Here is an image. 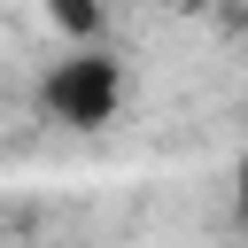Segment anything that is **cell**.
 <instances>
[{"instance_id": "obj_1", "label": "cell", "mask_w": 248, "mask_h": 248, "mask_svg": "<svg viewBox=\"0 0 248 248\" xmlns=\"http://www.w3.org/2000/svg\"><path fill=\"white\" fill-rule=\"evenodd\" d=\"M116 101H124V70H116L101 46L62 54V62L46 70V85H39V108H46L54 124H70V132L108 124V116H116Z\"/></svg>"}, {"instance_id": "obj_2", "label": "cell", "mask_w": 248, "mask_h": 248, "mask_svg": "<svg viewBox=\"0 0 248 248\" xmlns=\"http://www.w3.org/2000/svg\"><path fill=\"white\" fill-rule=\"evenodd\" d=\"M46 16L70 39H101V0H46Z\"/></svg>"}, {"instance_id": "obj_3", "label": "cell", "mask_w": 248, "mask_h": 248, "mask_svg": "<svg viewBox=\"0 0 248 248\" xmlns=\"http://www.w3.org/2000/svg\"><path fill=\"white\" fill-rule=\"evenodd\" d=\"M232 194H240V209H248V147H240V163H232Z\"/></svg>"}]
</instances>
